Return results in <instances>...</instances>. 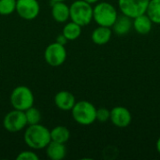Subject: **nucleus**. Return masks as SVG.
Segmentation results:
<instances>
[{
  "label": "nucleus",
  "mask_w": 160,
  "mask_h": 160,
  "mask_svg": "<svg viewBox=\"0 0 160 160\" xmlns=\"http://www.w3.org/2000/svg\"><path fill=\"white\" fill-rule=\"evenodd\" d=\"M111 28H112V32H114L118 36L127 35L133 28L132 19L124 14H122L120 16L118 15L116 21L114 22V23L112 24V26Z\"/></svg>",
  "instance_id": "nucleus-16"
},
{
  "label": "nucleus",
  "mask_w": 160,
  "mask_h": 160,
  "mask_svg": "<svg viewBox=\"0 0 160 160\" xmlns=\"http://www.w3.org/2000/svg\"><path fill=\"white\" fill-rule=\"evenodd\" d=\"M24 114H25L26 121H27V126L36 125V124L40 123V121H41V113L34 106H32V107L28 108L27 110H25Z\"/></svg>",
  "instance_id": "nucleus-20"
},
{
  "label": "nucleus",
  "mask_w": 160,
  "mask_h": 160,
  "mask_svg": "<svg viewBox=\"0 0 160 160\" xmlns=\"http://www.w3.org/2000/svg\"><path fill=\"white\" fill-rule=\"evenodd\" d=\"M46 155L51 160H62L67 156L66 143H60L51 141V142L45 148Z\"/></svg>",
  "instance_id": "nucleus-15"
},
{
  "label": "nucleus",
  "mask_w": 160,
  "mask_h": 160,
  "mask_svg": "<svg viewBox=\"0 0 160 160\" xmlns=\"http://www.w3.org/2000/svg\"><path fill=\"white\" fill-rule=\"evenodd\" d=\"M52 3V16L53 20L59 23L67 22L69 20V6L65 1L51 2Z\"/></svg>",
  "instance_id": "nucleus-12"
},
{
  "label": "nucleus",
  "mask_w": 160,
  "mask_h": 160,
  "mask_svg": "<svg viewBox=\"0 0 160 160\" xmlns=\"http://www.w3.org/2000/svg\"><path fill=\"white\" fill-rule=\"evenodd\" d=\"M117 17L115 7L109 2H98L93 8V20L98 25L112 27Z\"/></svg>",
  "instance_id": "nucleus-3"
},
{
  "label": "nucleus",
  "mask_w": 160,
  "mask_h": 160,
  "mask_svg": "<svg viewBox=\"0 0 160 160\" xmlns=\"http://www.w3.org/2000/svg\"><path fill=\"white\" fill-rule=\"evenodd\" d=\"M10 104L13 109L25 111L34 106L35 97L32 90L25 85L16 86L10 94Z\"/></svg>",
  "instance_id": "nucleus-5"
},
{
  "label": "nucleus",
  "mask_w": 160,
  "mask_h": 160,
  "mask_svg": "<svg viewBox=\"0 0 160 160\" xmlns=\"http://www.w3.org/2000/svg\"><path fill=\"white\" fill-rule=\"evenodd\" d=\"M150 0H118V8L122 14L133 19L146 13Z\"/></svg>",
  "instance_id": "nucleus-8"
},
{
  "label": "nucleus",
  "mask_w": 160,
  "mask_h": 160,
  "mask_svg": "<svg viewBox=\"0 0 160 160\" xmlns=\"http://www.w3.org/2000/svg\"><path fill=\"white\" fill-rule=\"evenodd\" d=\"M110 116H111V111L108 110L107 108L101 107L97 109V113H96L97 121L100 123H106L107 121L110 120Z\"/></svg>",
  "instance_id": "nucleus-22"
},
{
  "label": "nucleus",
  "mask_w": 160,
  "mask_h": 160,
  "mask_svg": "<svg viewBox=\"0 0 160 160\" xmlns=\"http://www.w3.org/2000/svg\"><path fill=\"white\" fill-rule=\"evenodd\" d=\"M70 112L73 120L81 126H90L97 121V108L90 101H76Z\"/></svg>",
  "instance_id": "nucleus-2"
},
{
  "label": "nucleus",
  "mask_w": 160,
  "mask_h": 160,
  "mask_svg": "<svg viewBox=\"0 0 160 160\" xmlns=\"http://www.w3.org/2000/svg\"><path fill=\"white\" fill-rule=\"evenodd\" d=\"M76 103L75 96L67 90L59 91L54 96V104L55 106L64 112H70L73 106Z\"/></svg>",
  "instance_id": "nucleus-11"
},
{
  "label": "nucleus",
  "mask_w": 160,
  "mask_h": 160,
  "mask_svg": "<svg viewBox=\"0 0 160 160\" xmlns=\"http://www.w3.org/2000/svg\"><path fill=\"white\" fill-rule=\"evenodd\" d=\"M69 19L82 27L88 25L93 21L92 4L84 0H76L69 6Z\"/></svg>",
  "instance_id": "nucleus-4"
},
{
  "label": "nucleus",
  "mask_w": 160,
  "mask_h": 160,
  "mask_svg": "<svg viewBox=\"0 0 160 160\" xmlns=\"http://www.w3.org/2000/svg\"><path fill=\"white\" fill-rule=\"evenodd\" d=\"M16 12L23 20H35L39 12L40 6L38 0H16Z\"/></svg>",
  "instance_id": "nucleus-9"
},
{
  "label": "nucleus",
  "mask_w": 160,
  "mask_h": 160,
  "mask_svg": "<svg viewBox=\"0 0 160 160\" xmlns=\"http://www.w3.org/2000/svg\"><path fill=\"white\" fill-rule=\"evenodd\" d=\"M84 1H86L87 3H90V4H96V3H98V2H99V0H84Z\"/></svg>",
  "instance_id": "nucleus-26"
},
{
  "label": "nucleus",
  "mask_w": 160,
  "mask_h": 160,
  "mask_svg": "<svg viewBox=\"0 0 160 160\" xmlns=\"http://www.w3.org/2000/svg\"><path fill=\"white\" fill-rule=\"evenodd\" d=\"M25 144L32 150H42L51 142V131L40 123L25 128L23 134Z\"/></svg>",
  "instance_id": "nucleus-1"
},
{
  "label": "nucleus",
  "mask_w": 160,
  "mask_h": 160,
  "mask_svg": "<svg viewBox=\"0 0 160 160\" xmlns=\"http://www.w3.org/2000/svg\"><path fill=\"white\" fill-rule=\"evenodd\" d=\"M16 11V0H0V15L8 16Z\"/></svg>",
  "instance_id": "nucleus-21"
},
{
  "label": "nucleus",
  "mask_w": 160,
  "mask_h": 160,
  "mask_svg": "<svg viewBox=\"0 0 160 160\" xmlns=\"http://www.w3.org/2000/svg\"><path fill=\"white\" fill-rule=\"evenodd\" d=\"M112 36V30L111 27L98 25L96 29L93 30L91 34V39L97 45H105L111 40Z\"/></svg>",
  "instance_id": "nucleus-14"
},
{
  "label": "nucleus",
  "mask_w": 160,
  "mask_h": 160,
  "mask_svg": "<svg viewBox=\"0 0 160 160\" xmlns=\"http://www.w3.org/2000/svg\"><path fill=\"white\" fill-rule=\"evenodd\" d=\"M156 147H157V151L158 152V154H160V137L158 139V141H157Z\"/></svg>",
  "instance_id": "nucleus-25"
},
{
  "label": "nucleus",
  "mask_w": 160,
  "mask_h": 160,
  "mask_svg": "<svg viewBox=\"0 0 160 160\" xmlns=\"http://www.w3.org/2000/svg\"><path fill=\"white\" fill-rule=\"evenodd\" d=\"M17 160H38L39 157L38 155L31 150H25V151H22L21 153L18 154V156L16 157Z\"/></svg>",
  "instance_id": "nucleus-23"
},
{
  "label": "nucleus",
  "mask_w": 160,
  "mask_h": 160,
  "mask_svg": "<svg viewBox=\"0 0 160 160\" xmlns=\"http://www.w3.org/2000/svg\"><path fill=\"white\" fill-rule=\"evenodd\" d=\"M62 34L67 38V39L69 40H76L80 38L82 34V26L78 23L70 21L68 22H66V24L63 27Z\"/></svg>",
  "instance_id": "nucleus-18"
},
{
  "label": "nucleus",
  "mask_w": 160,
  "mask_h": 160,
  "mask_svg": "<svg viewBox=\"0 0 160 160\" xmlns=\"http://www.w3.org/2000/svg\"><path fill=\"white\" fill-rule=\"evenodd\" d=\"M55 41L58 42V43H60V44H62V45H65V46H66V44L68 43V40L67 39V38H66L63 34H61V35H58V36H57Z\"/></svg>",
  "instance_id": "nucleus-24"
},
{
  "label": "nucleus",
  "mask_w": 160,
  "mask_h": 160,
  "mask_svg": "<svg viewBox=\"0 0 160 160\" xmlns=\"http://www.w3.org/2000/svg\"><path fill=\"white\" fill-rule=\"evenodd\" d=\"M4 128L10 133H17L27 127V121L23 111L13 109L3 119Z\"/></svg>",
  "instance_id": "nucleus-7"
},
{
  "label": "nucleus",
  "mask_w": 160,
  "mask_h": 160,
  "mask_svg": "<svg viewBox=\"0 0 160 160\" xmlns=\"http://www.w3.org/2000/svg\"><path fill=\"white\" fill-rule=\"evenodd\" d=\"M146 14L154 22V24H160V0H150Z\"/></svg>",
  "instance_id": "nucleus-19"
},
{
  "label": "nucleus",
  "mask_w": 160,
  "mask_h": 160,
  "mask_svg": "<svg viewBox=\"0 0 160 160\" xmlns=\"http://www.w3.org/2000/svg\"><path fill=\"white\" fill-rule=\"evenodd\" d=\"M154 22L146 13L139 15L132 19L133 29L140 35H147L151 32Z\"/></svg>",
  "instance_id": "nucleus-13"
},
{
  "label": "nucleus",
  "mask_w": 160,
  "mask_h": 160,
  "mask_svg": "<svg viewBox=\"0 0 160 160\" xmlns=\"http://www.w3.org/2000/svg\"><path fill=\"white\" fill-rule=\"evenodd\" d=\"M59 1H66V0H51V2H59Z\"/></svg>",
  "instance_id": "nucleus-27"
},
{
  "label": "nucleus",
  "mask_w": 160,
  "mask_h": 160,
  "mask_svg": "<svg viewBox=\"0 0 160 160\" xmlns=\"http://www.w3.org/2000/svg\"><path fill=\"white\" fill-rule=\"evenodd\" d=\"M110 120L117 128H127L131 124L132 115L130 111L123 106H116L111 110Z\"/></svg>",
  "instance_id": "nucleus-10"
},
{
  "label": "nucleus",
  "mask_w": 160,
  "mask_h": 160,
  "mask_svg": "<svg viewBox=\"0 0 160 160\" xmlns=\"http://www.w3.org/2000/svg\"><path fill=\"white\" fill-rule=\"evenodd\" d=\"M68 57V52L65 45H62L56 41L49 44L44 51V59L46 63L51 67L62 66Z\"/></svg>",
  "instance_id": "nucleus-6"
},
{
  "label": "nucleus",
  "mask_w": 160,
  "mask_h": 160,
  "mask_svg": "<svg viewBox=\"0 0 160 160\" xmlns=\"http://www.w3.org/2000/svg\"><path fill=\"white\" fill-rule=\"evenodd\" d=\"M51 131V140L52 142L67 143L70 138V131L65 126H57L53 128Z\"/></svg>",
  "instance_id": "nucleus-17"
}]
</instances>
